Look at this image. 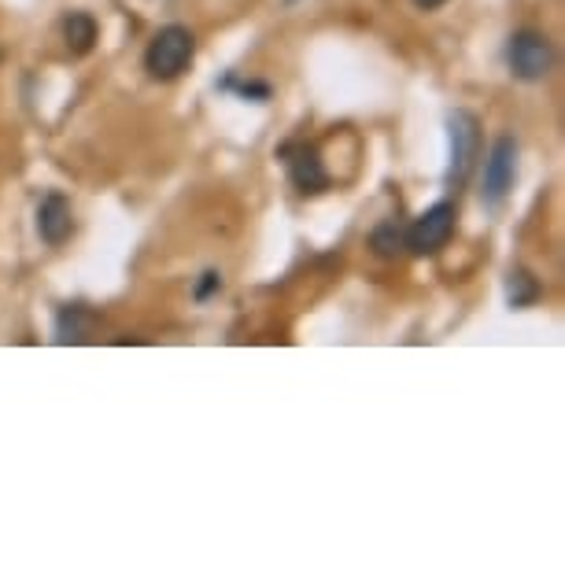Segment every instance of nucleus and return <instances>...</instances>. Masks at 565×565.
I'll use <instances>...</instances> for the list:
<instances>
[{
  "instance_id": "f03ea898",
  "label": "nucleus",
  "mask_w": 565,
  "mask_h": 565,
  "mask_svg": "<svg viewBox=\"0 0 565 565\" xmlns=\"http://www.w3.org/2000/svg\"><path fill=\"white\" fill-rule=\"evenodd\" d=\"M507 67L521 82H543L554 71V45L540 30H518L507 45Z\"/></svg>"
},
{
  "instance_id": "6e6552de",
  "label": "nucleus",
  "mask_w": 565,
  "mask_h": 565,
  "mask_svg": "<svg viewBox=\"0 0 565 565\" xmlns=\"http://www.w3.org/2000/svg\"><path fill=\"white\" fill-rule=\"evenodd\" d=\"M100 333V315L82 303L63 307L56 315V344H89Z\"/></svg>"
},
{
  "instance_id": "0eeeda50",
  "label": "nucleus",
  "mask_w": 565,
  "mask_h": 565,
  "mask_svg": "<svg viewBox=\"0 0 565 565\" xmlns=\"http://www.w3.org/2000/svg\"><path fill=\"white\" fill-rule=\"evenodd\" d=\"M74 233V207L63 193H49L38 204V237L49 244V248H60L67 244Z\"/></svg>"
},
{
  "instance_id": "39448f33",
  "label": "nucleus",
  "mask_w": 565,
  "mask_h": 565,
  "mask_svg": "<svg viewBox=\"0 0 565 565\" xmlns=\"http://www.w3.org/2000/svg\"><path fill=\"white\" fill-rule=\"evenodd\" d=\"M447 126H451V167H447V181L462 185L477 163V152H481V126H477L469 111H455Z\"/></svg>"
},
{
  "instance_id": "9b49d317",
  "label": "nucleus",
  "mask_w": 565,
  "mask_h": 565,
  "mask_svg": "<svg viewBox=\"0 0 565 565\" xmlns=\"http://www.w3.org/2000/svg\"><path fill=\"white\" fill-rule=\"evenodd\" d=\"M370 248L381 255V259H396V255L407 248V230L396 226V222H381L370 237Z\"/></svg>"
},
{
  "instance_id": "7ed1b4c3",
  "label": "nucleus",
  "mask_w": 565,
  "mask_h": 565,
  "mask_svg": "<svg viewBox=\"0 0 565 565\" xmlns=\"http://www.w3.org/2000/svg\"><path fill=\"white\" fill-rule=\"evenodd\" d=\"M514 178H518V141L514 137H499L492 145V156L484 163V189H481V200L488 207H499L507 200V193L514 189Z\"/></svg>"
},
{
  "instance_id": "20e7f679",
  "label": "nucleus",
  "mask_w": 565,
  "mask_h": 565,
  "mask_svg": "<svg viewBox=\"0 0 565 565\" xmlns=\"http://www.w3.org/2000/svg\"><path fill=\"white\" fill-rule=\"evenodd\" d=\"M455 204H433L425 215H418V222L407 230V252L414 255H436L447 241L455 237Z\"/></svg>"
},
{
  "instance_id": "f8f14e48",
  "label": "nucleus",
  "mask_w": 565,
  "mask_h": 565,
  "mask_svg": "<svg viewBox=\"0 0 565 565\" xmlns=\"http://www.w3.org/2000/svg\"><path fill=\"white\" fill-rule=\"evenodd\" d=\"M215 292H222V274L218 270H207V274H200V281H196V289H193V296L200 303L204 300H211Z\"/></svg>"
},
{
  "instance_id": "1a4fd4ad",
  "label": "nucleus",
  "mask_w": 565,
  "mask_h": 565,
  "mask_svg": "<svg viewBox=\"0 0 565 565\" xmlns=\"http://www.w3.org/2000/svg\"><path fill=\"white\" fill-rule=\"evenodd\" d=\"M97 38H100V26L89 12H71L63 19V45H67L71 56H89Z\"/></svg>"
},
{
  "instance_id": "9d476101",
  "label": "nucleus",
  "mask_w": 565,
  "mask_h": 565,
  "mask_svg": "<svg viewBox=\"0 0 565 565\" xmlns=\"http://www.w3.org/2000/svg\"><path fill=\"white\" fill-rule=\"evenodd\" d=\"M540 281L532 277L529 270H510V277H507V300H510V307H532L540 300Z\"/></svg>"
},
{
  "instance_id": "ddd939ff",
  "label": "nucleus",
  "mask_w": 565,
  "mask_h": 565,
  "mask_svg": "<svg viewBox=\"0 0 565 565\" xmlns=\"http://www.w3.org/2000/svg\"><path fill=\"white\" fill-rule=\"evenodd\" d=\"M414 4L422 8V12H436L440 4H447V0H414Z\"/></svg>"
},
{
  "instance_id": "f257e3e1",
  "label": "nucleus",
  "mask_w": 565,
  "mask_h": 565,
  "mask_svg": "<svg viewBox=\"0 0 565 565\" xmlns=\"http://www.w3.org/2000/svg\"><path fill=\"white\" fill-rule=\"evenodd\" d=\"M196 56V38L189 26H163L145 49V71L156 82H174L189 71Z\"/></svg>"
},
{
  "instance_id": "423d86ee",
  "label": "nucleus",
  "mask_w": 565,
  "mask_h": 565,
  "mask_svg": "<svg viewBox=\"0 0 565 565\" xmlns=\"http://www.w3.org/2000/svg\"><path fill=\"white\" fill-rule=\"evenodd\" d=\"M285 159H289L292 185L300 189L303 196L326 193V189H329V170H326L322 156H318L315 145H289V148H285Z\"/></svg>"
}]
</instances>
